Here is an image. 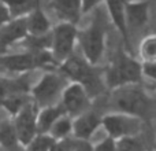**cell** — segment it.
Returning <instances> with one entry per match:
<instances>
[{
    "mask_svg": "<svg viewBox=\"0 0 156 151\" xmlns=\"http://www.w3.org/2000/svg\"><path fill=\"white\" fill-rule=\"evenodd\" d=\"M143 80L141 62L126 50H119L111 58L104 73V84L111 91L127 85H137Z\"/></svg>",
    "mask_w": 156,
    "mask_h": 151,
    "instance_id": "6da1fadb",
    "label": "cell"
},
{
    "mask_svg": "<svg viewBox=\"0 0 156 151\" xmlns=\"http://www.w3.org/2000/svg\"><path fill=\"white\" fill-rule=\"evenodd\" d=\"M111 103L115 106V111L137 117L143 122L152 118L154 100L138 84L112 91Z\"/></svg>",
    "mask_w": 156,
    "mask_h": 151,
    "instance_id": "7a4b0ae2",
    "label": "cell"
},
{
    "mask_svg": "<svg viewBox=\"0 0 156 151\" xmlns=\"http://www.w3.org/2000/svg\"><path fill=\"white\" fill-rule=\"evenodd\" d=\"M82 55L90 65L97 66L104 57L107 48V29L100 15V10H94V18L88 28L78 30V39Z\"/></svg>",
    "mask_w": 156,
    "mask_h": 151,
    "instance_id": "3957f363",
    "label": "cell"
},
{
    "mask_svg": "<svg viewBox=\"0 0 156 151\" xmlns=\"http://www.w3.org/2000/svg\"><path fill=\"white\" fill-rule=\"evenodd\" d=\"M60 69L73 83L81 84L92 99L94 96H99L104 91V77L97 72L96 66L90 65L83 57L81 58L78 55H71L62 63Z\"/></svg>",
    "mask_w": 156,
    "mask_h": 151,
    "instance_id": "277c9868",
    "label": "cell"
},
{
    "mask_svg": "<svg viewBox=\"0 0 156 151\" xmlns=\"http://www.w3.org/2000/svg\"><path fill=\"white\" fill-rule=\"evenodd\" d=\"M143 121L137 117L129 116L119 111H111L101 116V128L107 136L119 140L130 136H138L141 132Z\"/></svg>",
    "mask_w": 156,
    "mask_h": 151,
    "instance_id": "5b68a950",
    "label": "cell"
},
{
    "mask_svg": "<svg viewBox=\"0 0 156 151\" xmlns=\"http://www.w3.org/2000/svg\"><path fill=\"white\" fill-rule=\"evenodd\" d=\"M52 39V57L56 62L63 63L66 59L73 55L78 39V29L74 24L70 22H60L56 25L51 35Z\"/></svg>",
    "mask_w": 156,
    "mask_h": 151,
    "instance_id": "8992f818",
    "label": "cell"
},
{
    "mask_svg": "<svg viewBox=\"0 0 156 151\" xmlns=\"http://www.w3.org/2000/svg\"><path fill=\"white\" fill-rule=\"evenodd\" d=\"M90 100L92 98L86 89L78 83L69 84L62 92V107L65 113L71 117H78L90 110Z\"/></svg>",
    "mask_w": 156,
    "mask_h": 151,
    "instance_id": "52a82bcc",
    "label": "cell"
},
{
    "mask_svg": "<svg viewBox=\"0 0 156 151\" xmlns=\"http://www.w3.org/2000/svg\"><path fill=\"white\" fill-rule=\"evenodd\" d=\"M63 78L58 74L47 73L41 78V81L36 85L34 98L40 105L43 106H54L52 103L56 100V98L63 92Z\"/></svg>",
    "mask_w": 156,
    "mask_h": 151,
    "instance_id": "ba28073f",
    "label": "cell"
},
{
    "mask_svg": "<svg viewBox=\"0 0 156 151\" xmlns=\"http://www.w3.org/2000/svg\"><path fill=\"white\" fill-rule=\"evenodd\" d=\"M105 8H107L108 17H110L112 25L121 37L125 41V48L127 52L132 54V44H130V30L127 28L126 22V10H125V4L126 0H104Z\"/></svg>",
    "mask_w": 156,
    "mask_h": 151,
    "instance_id": "9c48e42d",
    "label": "cell"
},
{
    "mask_svg": "<svg viewBox=\"0 0 156 151\" xmlns=\"http://www.w3.org/2000/svg\"><path fill=\"white\" fill-rule=\"evenodd\" d=\"M99 128H101V116L96 111L88 110L73 118V135L80 140H90Z\"/></svg>",
    "mask_w": 156,
    "mask_h": 151,
    "instance_id": "30bf717a",
    "label": "cell"
},
{
    "mask_svg": "<svg viewBox=\"0 0 156 151\" xmlns=\"http://www.w3.org/2000/svg\"><path fill=\"white\" fill-rule=\"evenodd\" d=\"M126 22L129 30H141L149 22V2L148 0H126Z\"/></svg>",
    "mask_w": 156,
    "mask_h": 151,
    "instance_id": "8fae6325",
    "label": "cell"
},
{
    "mask_svg": "<svg viewBox=\"0 0 156 151\" xmlns=\"http://www.w3.org/2000/svg\"><path fill=\"white\" fill-rule=\"evenodd\" d=\"M16 135L19 140L25 144H29L34 139L37 132V117L30 106H23L18 118H16Z\"/></svg>",
    "mask_w": 156,
    "mask_h": 151,
    "instance_id": "7c38bea8",
    "label": "cell"
},
{
    "mask_svg": "<svg viewBox=\"0 0 156 151\" xmlns=\"http://www.w3.org/2000/svg\"><path fill=\"white\" fill-rule=\"evenodd\" d=\"M52 8L62 18V22L76 25L82 15L81 0H52Z\"/></svg>",
    "mask_w": 156,
    "mask_h": 151,
    "instance_id": "4fadbf2b",
    "label": "cell"
},
{
    "mask_svg": "<svg viewBox=\"0 0 156 151\" xmlns=\"http://www.w3.org/2000/svg\"><path fill=\"white\" fill-rule=\"evenodd\" d=\"M27 32V19L18 18L0 29V51L18 39L25 37Z\"/></svg>",
    "mask_w": 156,
    "mask_h": 151,
    "instance_id": "5bb4252c",
    "label": "cell"
},
{
    "mask_svg": "<svg viewBox=\"0 0 156 151\" xmlns=\"http://www.w3.org/2000/svg\"><path fill=\"white\" fill-rule=\"evenodd\" d=\"M27 19V32H30L33 36H44L49 32V19L44 14V11L40 8V0H37L33 11L30 13Z\"/></svg>",
    "mask_w": 156,
    "mask_h": 151,
    "instance_id": "9a60e30c",
    "label": "cell"
},
{
    "mask_svg": "<svg viewBox=\"0 0 156 151\" xmlns=\"http://www.w3.org/2000/svg\"><path fill=\"white\" fill-rule=\"evenodd\" d=\"M65 114L66 113L62 106H48V107H45L37 117V131L40 133L49 132L55 122Z\"/></svg>",
    "mask_w": 156,
    "mask_h": 151,
    "instance_id": "2e32d148",
    "label": "cell"
},
{
    "mask_svg": "<svg viewBox=\"0 0 156 151\" xmlns=\"http://www.w3.org/2000/svg\"><path fill=\"white\" fill-rule=\"evenodd\" d=\"M0 65L14 72H25L32 69L33 66H37L36 63V54H22V55H11L7 58L0 59Z\"/></svg>",
    "mask_w": 156,
    "mask_h": 151,
    "instance_id": "e0dca14e",
    "label": "cell"
},
{
    "mask_svg": "<svg viewBox=\"0 0 156 151\" xmlns=\"http://www.w3.org/2000/svg\"><path fill=\"white\" fill-rule=\"evenodd\" d=\"M138 55L141 63L156 61V35H148L140 41Z\"/></svg>",
    "mask_w": 156,
    "mask_h": 151,
    "instance_id": "ac0fdd59",
    "label": "cell"
},
{
    "mask_svg": "<svg viewBox=\"0 0 156 151\" xmlns=\"http://www.w3.org/2000/svg\"><path fill=\"white\" fill-rule=\"evenodd\" d=\"M51 136L55 140H62V139L69 138L70 133H73V118H70L69 116H62L54 124V127L49 131Z\"/></svg>",
    "mask_w": 156,
    "mask_h": 151,
    "instance_id": "d6986e66",
    "label": "cell"
},
{
    "mask_svg": "<svg viewBox=\"0 0 156 151\" xmlns=\"http://www.w3.org/2000/svg\"><path fill=\"white\" fill-rule=\"evenodd\" d=\"M3 3L8 8L10 14L23 15L26 13H32L37 0H3Z\"/></svg>",
    "mask_w": 156,
    "mask_h": 151,
    "instance_id": "ffe728a7",
    "label": "cell"
},
{
    "mask_svg": "<svg viewBox=\"0 0 156 151\" xmlns=\"http://www.w3.org/2000/svg\"><path fill=\"white\" fill-rule=\"evenodd\" d=\"M116 151H145V146L138 136H130L116 140Z\"/></svg>",
    "mask_w": 156,
    "mask_h": 151,
    "instance_id": "44dd1931",
    "label": "cell"
},
{
    "mask_svg": "<svg viewBox=\"0 0 156 151\" xmlns=\"http://www.w3.org/2000/svg\"><path fill=\"white\" fill-rule=\"evenodd\" d=\"M55 142L56 140L51 135L41 133L38 136H34V139L29 143V151H51Z\"/></svg>",
    "mask_w": 156,
    "mask_h": 151,
    "instance_id": "7402d4cb",
    "label": "cell"
},
{
    "mask_svg": "<svg viewBox=\"0 0 156 151\" xmlns=\"http://www.w3.org/2000/svg\"><path fill=\"white\" fill-rule=\"evenodd\" d=\"M0 142L7 149H15L16 147V131L11 125L4 124L0 127Z\"/></svg>",
    "mask_w": 156,
    "mask_h": 151,
    "instance_id": "603a6c76",
    "label": "cell"
},
{
    "mask_svg": "<svg viewBox=\"0 0 156 151\" xmlns=\"http://www.w3.org/2000/svg\"><path fill=\"white\" fill-rule=\"evenodd\" d=\"M93 151H116V140L110 136H105L103 140L94 144Z\"/></svg>",
    "mask_w": 156,
    "mask_h": 151,
    "instance_id": "cb8c5ba5",
    "label": "cell"
},
{
    "mask_svg": "<svg viewBox=\"0 0 156 151\" xmlns=\"http://www.w3.org/2000/svg\"><path fill=\"white\" fill-rule=\"evenodd\" d=\"M74 144H76V139L66 138L62 139V140L55 142L51 151H74Z\"/></svg>",
    "mask_w": 156,
    "mask_h": 151,
    "instance_id": "d4e9b609",
    "label": "cell"
},
{
    "mask_svg": "<svg viewBox=\"0 0 156 151\" xmlns=\"http://www.w3.org/2000/svg\"><path fill=\"white\" fill-rule=\"evenodd\" d=\"M4 105L10 111L18 113L19 110L23 109V99H22L21 96H18V95H15V96H11V98H8V99H5Z\"/></svg>",
    "mask_w": 156,
    "mask_h": 151,
    "instance_id": "484cf974",
    "label": "cell"
},
{
    "mask_svg": "<svg viewBox=\"0 0 156 151\" xmlns=\"http://www.w3.org/2000/svg\"><path fill=\"white\" fill-rule=\"evenodd\" d=\"M141 70H143V77L148 78L156 84V61L155 62L141 63Z\"/></svg>",
    "mask_w": 156,
    "mask_h": 151,
    "instance_id": "4316f807",
    "label": "cell"
},
{
    "mask_svg": "<svg viewBox=\"0 0 156 151\" xmlns=\"http://www.w3.org/2000/svg\"><path fill=\"white\" fill-rule=\"evenodd\" d=\"M104 0H81L82 4V14H88L90 11H94L100 7V4H103Z\"/></svg>",
    "mask_w": 156,
    "mask_h": 151,
    "instance_id": "83f0119b",
    "label": "cell"
},
{
    "mask_svg": "<svg viewBox=\"0 0 156 151\" xmlns=\"http://www.w3.org/2000/svg\"><path fill=\"white\" fill-rule=\"evenodd\" d=\"M74 151H93V144H90L89 140H80V139H76Z\"/></svg>",
    "mask_w": 156,
    "mask_h": 151,
    "instance_id": "f1b7e54d",
    "label": "cell"
},
{
    "mask_svg": "<svg viewBox=\"0 0 156 151\" xmlns=\"http://www.w3.org/2000/svg\"><path fill=\"white\" fill-rule=\"evenodd\" d=\"M10 15L11 14H10V11H8V8L5 7L4 4H0V26H3L5 22H8Z\"/></svg>",
    "mask_w": 156,
    "mask_h": 151,
    "instance_id": "f546056e",
    "label": "cell"
},
{
    "mask_svg": "<svg viewBox=\"0 0 156 151\" xmlns=\"http://www.w3.org/2000/svg\"><path fill=\"white\" fill-rule=\"evenodd\" d=\"M155 89H156V85H155Z\"/></svg>",
    "mask_w": 156,
    "mask_h": 151,
    "instance_id": "4dcf8cb0",
    "label": "cell"
}]
</instances>
